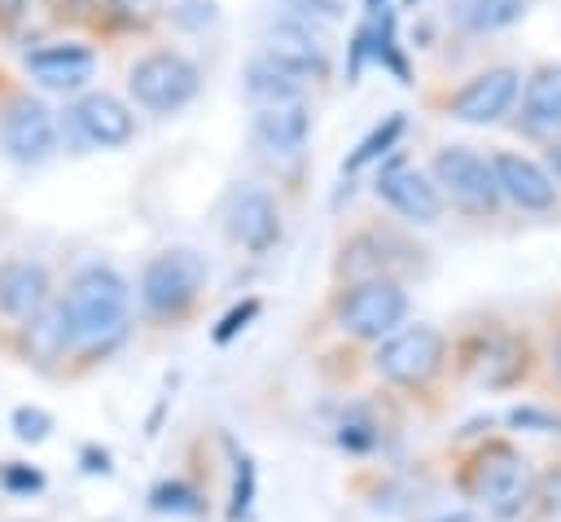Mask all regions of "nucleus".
Returning <instances> with one entry per match:
<instances>
[{
	"mask_svg": "<svg viewBox=\"0 0 561 522\" xmlns=\"http://www.w3.org/2000/svg\"><path fill=\"white\" fill-rule=\"evenodd\" d=\"M66 325H70V342L79 347H110L123 338L127 316H131V290L127 281L105 268V263H88L75 272L66 298H61Z\"/></svg>",
	"mask_w": 561,
	"mask_h": 522,
	"instance_id": "f257e3e1",
	"label": "nucleus"
},
{
	"mask_svg": "<svg viewBox=\"0 0 561 522\" xmlns=\"http://www.w3.org/2000/svg\"><path fill=\"white\" fill-rule=\"evenodd\" d=\"M206 285V259L188 246L162 250L145 263L140 272V303L153 316H180L184 307H193V298Z\"/></svg>",
	"mask_w": 561,
	"mask_h": 522,
	"instance_id": "f03ea898",
	"label": "nucleus"
},
{
	"mask_svg": "<svg viewBox=\"0 0 561 522\" xmlns=\"http://www.w3.org/2000/svg\"><path fill=\"white\" fill-rule=\"evenodd\" d=\"M469 491L495 513V518H513L526 496H530V465L517 447L508 443H486L473 465H469Z\"/></svg>",
	"mask_w": 561,
	"mask_h": 522,
	"instance_id": "7ed1b4c3",
	"label": "nucleus"
},
{
	"mask_svg": "<svg viewBox=\"0 0 561 522\" xmlns=\"http://www.w3.org/2000/svg\"><path fill=\"white\" fill-rule=\"evenodd\" d=\"M197 66L171 48H158V53H145L131 70H127V88L136 97V105L145 110H158V114H171L180 110L184 101L197 97Z\"/></svg>",
	"mask_w": 561,
	"mask_h": 522,
	"instance_id": "20e7f679",
	"label": "nucleus"
},
{
	"mask_svg": "<svg viewBox=\"0 0 561 522\" xmlns=\"http://www.w3.org/2000/svg\"><path fill=\"white\" fill-rule=\"evenodd\" d=\"M403 316H408V294L390 276H368L351 285L346 298L337 303V325L355 338H386L403 325Z\"/></svg>",
	"mask_w": 561,
	"mask_h": 522,
	"instance_id": "39448f33",
	"label": "nucleus"
},
{
	"mask_svg": "<svg viewBox=\"0 0 561 522\" xmlns=\"http://www.w3.org/2000/svg\"><path fill=\"white\" fill-rule=\"evenodd\" d=\"M373 364H377V373H381L386 382H394V386H421V382H430V377L438 373V364H443V333L430 329V325L399 329V333H390V338L377 347Z\"/></svg>",
	"mask_w": 561,
	"mask_h": 522,
	"instance_id": "423d86ee",
	"label": "nucleus"
},
{
	"mask_svg": "<svg viewBox=\"0 0 561 522\" xmlns=\"http://www.w3.org/2000/svg\"><path fill=\"white\" fill-rule=\"evenodd\" d=\"M434 180L469 211H495L500 202V184L491 171V158H482L469 145H447L434 154Z\"/></svg>",
	"mask_w": 561,
	"mask_h": 522,
	"instance_id": "0eeeda50",
	"label": "nucleus"
},
{
	"mask_svg": "<svg viewBox=\"0 0 561 522\" xmlns=\"http://www.w3.org/2000/svg\"><path fill=\"white\" fill-rule=\"evenodd\" d=\"M377 193L403 215V219H412V224H434L438 215H443V193H438V184H430L416 167H408L403 158H394V162H386L381 171H377Z\"/></svg>",
	"mask_w": 561,
	"mask_h": 522,
	"instance_id": "6e6552de",
	"label": "nucleus"
},
{
	"mask_svg": "<svg viewBox=\"0 0 561 522\" xmlns=\"http://www.w3.org/2000/svg\"><path fill=\"white\" fill-rule=\"evenodd\" d=\"M491 171H495L500 197H508L513 206H522V211H552L557 206V180L535 158L500 149L491 158Z\"/></svg>",
	"mask_w": 561,
	"mask_h": 522,
	"instance_id": "1a4fd4ad",
	"label": "nucleus"
},
{
	"mask_svg": "<svg viewBox=\"0 0 561 522\" xmlns=\"http://www.w3.org/2000/svg\"><path fill=\"white\" fill-rule=\"evenodd\" d=\"M517 83H522V75L513 66H495V70L473 75L451 97V118H460V123H495L500 114H508V105L517 97Z\"/></svg>",
	"mask_w": 561,
	"mask_h": 522,
	"instance_id": "9d476101",
	"label": "nucleus"
},
{
	"mask_svg": "<svg viewBox=\"0 0 561 522\" xmlns=\"http://www.w3.org/2000/svg\"><path fill=\"white\" fill-rule=\"evenodd\" d=\"M0 140L18 162H39L53 149V114L35 97H13L0 118Z\"/></svg>",
	"mask_w": 561,
	"mask_h": 522,
	"instance_id": "9b49d317",
	"label": "nucleus"
},
{
	"mask_svg": "<svg viewBox=\"0 0 561 522\" xmlns=\"http://www.w3.org/2000/svg\"><path fill=\"white\" fill-rule=\"evenodd\" d=\"M70 118H75L79 136L92 140V145H101V149H123V145L131 140V132H136L131 110H127L118 97H110V92H88V97H79L75 110H70Z\"/></svg>",
	"mask_w": 561,
	"mask_h": 522,
	"instance_id": "f8f14e48",
	"label": "nucleus"
},
{
	"mask_svg": "<svg viewBox=\"0 0 561 522\" xmlns=\"http://www.w3.org/2000/svg\"><path fill=\"white\" fill-rule=\"evenodd\" d=\"M48 268L44 263H31V259H9L0 263V311L9 320H35L44 307H48Z\"/></svg>",
	"mask_w": 561,
	"mask_h": 522,
	"instance_id": "ddd939ff",
	"label": "nucleus"
},
{
	"mask_svg": "<svg viewBox=\"0 0 561 522\" xmlns=\"http://www.w3.org/2000/svg\"><path fill=\"white\" fill-rule=\"evenodd\" d=\"M263 57H272L280 70L298 75L302 83L307 79H324V70H329V57H324L320 39L302 22H276V26H267V53Z\"/></svg>",
	"mask_w": 561,
	"mask_h": 522,
	"instance_id": "4468645a",
	"label": "nucleus"
},
{
	"mask_svg": "<svg viewBox=\"0 0 561 522\" xmlns=\"http://www.w3.org/2000/svg\"><path fill=\"white\" fill-rule=\"evenodd\" d=\"M228 237L241 241L245 250L263 254L280 237V211L263 189H241L228 206Z\"/></svg>",
	"mask_w": 561,
	"mask_h": 522,
	"instance_id": "2eb2a0df",
	"label": "nucleus"
},
{
	"mask_svg": "<svg viewBox=\"0 0 561 522\" xmlns=\"http://www.w3.org/2000/svg\"><path fill=\"white\" fill-rule=\"evenodd\" d=\"M26 70L44 83V88H79L92 79L96 70V57L83 48V44H48V48H35L26 57Z\"/></svg>",
	"mask_w": 561,
	"mask_h": 522,
	"instance_id": "dca6fc26",
	"label": "nucleus"
},
{
	"mask_svg": "<svg viewBox=\"0 0 561 522\" xmlns=\"http://www.w3.org/2000/svg\"><path fill=\"white\" fill-rule=\"evenodd\" d=\"M311 132V114L302 101H285V105H263L254 118V136L263 140V149L272 154H298L307 145Z\"/></svg>",
	"mask_w": 561,
	"mask_h": 522,
	"instance_id": "f3484780",
	"label": "nucleus"
},
{
	"mask_svg": "<svg viewBox=\"0 0 561 522\" xmlns=\"http://www.w3.org/2000/svg\"><path fill=\"white\" fill-rule=\"evenodd\" d=\"M522 114L530 127H557L561 123V66H539L526 79Z\"/></svg>",
	"mask_w": 561,
	"mask_h": 522,
	"instance_id": "a211bd4d",
	"label": "nucleus"
},
{
	"mask_svg": "<svg viewBox=\"0 0 561 522\" xmlns=\"http://www.w3.org/2000/svg\"><path fill=\"white\" fill-rule=\"evenodd\" d=\"M245 88H250V97L263 101V105H285V101H298L302 79L289 75V70H280L272 57H254V61L245 66Z\"/></svg>",
	"mask_w": 561,
	"mask_h": 522,
	"instance_id": "6ab92c4d",
	"label": "nucleus"
},
{
	"mask_svg": "<svg viewBox=\"0 0 561 522\" xmlns=\"http://www.w3.org/2000/svg\"><path fill=\"white\" fill-rule=\"evenodd\" d=\"M66 347H75V342H70V325H66L61 303H57L53 311L44 307L35 320H26V355H31V360L48 364V360H57Z\"/></svg>",
	"mask_w": 561,
	"mask_h": 522,
	"instance_id": "aec40b11",
	"label": "nucleus"
},
{
	"mask_svg": "<svg viewBox=\"0 0 561 522\" xmlns=\"http://www.w3.org/2000/svg\"><path fill=\"white\" fill-rule=\"evenodd\" d=\"M526 13V0H456V22L465 31H500Z\"/></svg>",
	"mask_w": 561,
	"mask_h": 522,
	"instance_id": "412c9836",
	"label": "nucleus"
},
{
	"mask_svg": "<svg viewBox=\"0 0 561 522\" xmlns=\"http://www.w3.org/2000/svg\"><path fill=\"white\" fill-rule=\"evenodd\" d=\"M399 132H403V114H390L386 123H377L359 145H355V154L346 158V171H359V167H368V162H377V158H386L390 149H394V140H399Z\"/></svg>",
	"mask_w": 561,
	"mask_h": 522,
	"instance_id": "4be33fe9",
	"label": "nucleus"
},
{
	"mask_svg": "<svg viewBox=\"0 0 561 522\" xmlns=\"http://www.w3.org/2000/svg\"><path fill=\"white\" fill-rule=\"evenodd\" d=\"M149 509H158V513H202V496L188 483L171 478V483H158L149 491Z\"/></svg>",
	"mask_w": 561,
	"mask_h": 522,
	"instance_id": "5701e85b",
	"label": "nucleus"
},
{
	"mask_svg": "<svg viewBox=\"0 0 561 522\" xmlns=\"http://www.w3.org/2000/svg\"><path fill=\"white\" fill-rule=\"evenodd\" d=\"M48 430H53V417H48L44 408H31V404L13 408V434H18L22 443H44Z\"/></svg>",
	"mask_w": 561,
	"mask_h": 522,
	"instance_id": "b1692460",
	"label": "nucleus"
},
{
	"mask_svg": "<svg viewBox=\"0 0 561 522\" xmlns=\"http://www.w3.org/2000/svg\"><path fill=\"white\" fill-rule=\"evenodd\" d=\"M0 487H4L9 496H31V491L44 487V474L31 469V465H22V461H4V465H0Z\"/></svg>",
	"mask_w": 561,
	"mask_h": 522,
	"instance_id": "393cba45",
	"label": "nucleus"
},
{
	"mask_svg": "<svg viewBox=\"0 0 561 522\" xmlns=\"http://www.w3.org/2000/svg\"><path fill=\"white\" fill-rule=\"evenodd\" d=\"M250 500H254V465H250V456H237V478H232V509H228V518L241 522L245 509H250Z\"/></svg>",
	"mask_w": 561,
	"mask_h": 522,
	"instance_id": "a878e982",
	"label": "nucleus"
},
{
	"mask_svg": "<svg viewBox=\"0 0 561 522\" xmlns=\"http://www.w3.org/2000/svg\"><path fill=\"white\" fill-rule=\"evenodd\" d=\"M254 316H259V298L237 303V307H232V311H228V316L215 325V342H232V338H237V333H241V329H245Z\"/></svg>",
	"mask_w": 561,
	"mask_h": 522,
	"instance_id": "bb28decb",
	"label": "nucleus"
},
{
	"mask_svg": "<svg viewBox=\"0 0 561 522\" xmlns=\"http://www.w3.org/2000/svg\"><path fill=\"white\" fill-rule=\"evenodd\" d=\"M513 425H526V430H543V434H561V417H552V412H539V408H517V412H513Z\"/></svg>",
	"mask_w": 561,
	"mask_h": 522,
	"instance_id": "cd10ccee",
	"label": "nucleus"
},
{
	"mask_svg": "<svg viewBox=\"0 0 561 522\" xmlns=\"http://www.w3.org/2000/svg\"><path fill=\"white\" fill-rule=\"evenodd\" d=\"M342 447H355V452H364V447H373V434H368V425L364 421H351V425H342Z\"/></svg>",
	"mask_w": 561,
	"mask_h": 522,
	"instance_id": "c85d7f7f",
	"label": "nucleus"
},
{
	"mask_svg": "<svg viewBox=\"0 0 561 522\" xmlns=\"http://www.w3.org/2000/svg\"><path fill=\"white\" fill-rule=\"evenodd\" d=\"M289 9H298V13H320V18H337V13H342V0H289Z\"/></svg>",
	"mask_w": 561,
	"mask_h": 522,
	"instance_id": "c756f323",
	"label": "nucleus"
},
{
	"mask_svg": "<svg viewBox=\"0 0 561 522\" xmlns=\"http://www.w3.org/2000/svg\"><path fill=\"white\" fill-rule=\"evenodd\" d=\"M83 461H88V465H83L88 474H96V469H101V474H110V456H105V452H92V447H88V452H83Z\"/></svg>",
	"mask_w": 561,
	"mask_h": 522,
	"instance_id": "7c9ffc66",
	"label": "nucleus"
},
{
	"mask_svg": "<svg viewBox=\"0 0 561 522\" xmlns=\"http://www.w3.org/2000/svg\"><path fill=\"white\" fill-rule=\"evenodd\" d=\"M70 4H75V9H83V13H92V9H105L110 0H70Z\"/></svg>",
	"mask_w": 561,
	"mask_h": 522,
	"instance_id": "2f4dec72",
	"label": "nucleus"
},
{
	"mask_svg": "<svg viewBox=\"0 0 561 522\" xmlns=\"http://www.w3.org/2000/svg\"><path fill=\"white\" fill-rule=\"evenodd\" d=\"M26 0H0V13H18Z\"/></svg>",
	"mask_w": 561,
	"mask_h": 522,
	"instance_id": "473e14b6",
	"label": "nucleus"
},
{
	"mask_svg": "<svg viewBox=\"0 0 561 522\" xmlns=\"http://www.w3.org/2000/svg\"><path fill=\"white\" fill-rule=\"evenodd\" d=\"M438 522H473L469 513H447V518H438Z\"/></svg>",
	"mask_w": 561,
	"mask_h": 522,
	"instance_id": "72a5a7b5",
	"label": "nucleus"
},
{
	"mask_svg": "<svg viewBox=\"0 0 561 522\" xmlns=\"http://www.w3.org/2000/svg\"><path fill=\"white\" fill-rule=\"evenodd\" d=\"M552 171H557V180H561V145L552 149Z\"/></svg>",
	"mask_w": 561,
	"mask_h": 522,
	"instance_id": "f704fd0d",
	"label": "nucleus"
},
{
	"mask_svg": "<svg viewBox=\"0 0 561 522\" xmlns=\"http://www.w3.org/2000/svg\"><path fill=\"white\" fill-rule=\"evenodd\" d=\"M368 9H373V13H381V9H386V0H368Z\"/></svg>",
	"mask_w": 561,
	"mask_h": 522,
	"instance_id": "c9c22d12",
	"label": "nucleus"
},
{
	"mask_svg": "<svg viewBox=\"0 0 561 522\" xmlns=\"http://www.w3.org/2000/svg\"><path fill=\"white\" fill-rule=\"evenodd\" d=\"M557 373H561V342H557Z\"/></svg>",
	"mask_w": 561,
	"mask_h": 522,
	"instance_id": "e433bc0d",
	"label": "nucleus"
},
{
	"mask_svg": "<svg viewBox=\"0 0 561 522\" xmlns=\"http://www.w3.org/2000/svg\"><path fill=\"white\" fill-rule=\"evenodd\" d=\"M403 4H416V0H403Z\"/></svg>",
	"mask_w": 561,
	"mask_h": 522,
	"instance_id": "4c0bfd02",
	"label": "nucleus"
}]
</instances>
